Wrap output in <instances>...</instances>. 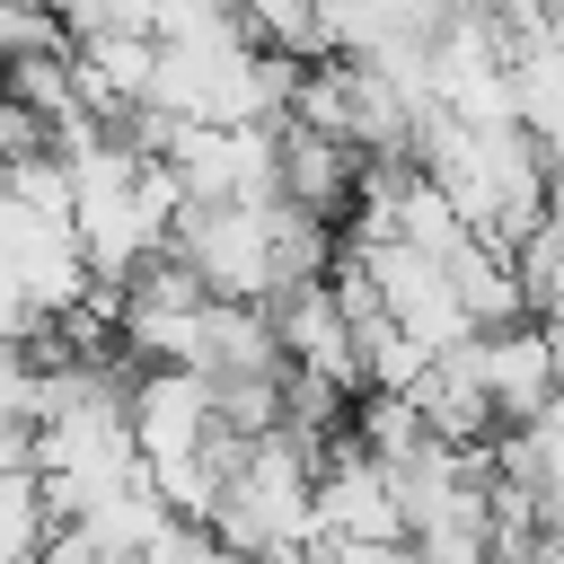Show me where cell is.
Returning <instances> with one entry per match:
<instances>
[{
  "label": "cell",
  "mask_w": 564,
  "mask_h": 564,
  "mask_svg": "<svg viewBox=\"0 0 564 564\" xmlns=\"http://www.w3.org/2000/svg\"><path fill=\"white\" fill-rule=\"evenodd\" d=\"M308 467L317 449L282 423L247 432L229 476H220V502H212V538L220 546H247V555H291L308 538Z\"/></svg>",
  "instance_id": "1"
},
{
  "label": "cell",
  "mask_w": 564,
  "mask_h": 564,
  "mask_svg": "<svg viewBox=\"0 0 564 564\" xmlns=\"http://www.w3.org/2000/svg\"><path fill=\"white\" fill-rule=\"evenodd\" d=\"M167 247L194 264L203 291L220 300H264L273 291V194L264 203H176Z\"/></svg>",
  "instance_id": "2"
},
{
  "label": "cell",
  "mask_w": 564,
  "mask_h": 564,
  "mask_svg": "<svg viewBox=\"0 0 564 564\" xmlns=\"http://www.w3.org/2000/svg\"><path fill=\"white\" fill-rule=\"evenodd\" d=\"M467 352H476V379H485L494 423L555 405V317H502V326H476Z\"/></svg>",
  "instance_id": "3"
},
{
  "label": "cell",
  "mask_w": 564,
  "mask_h": 564,
  "mask_svg": "<svg viewBox=\"0 0 564 564\" xmlns=\"http://www.w3.org/2000/svg\"><path fill=\"white\" fill-rule=\"evenodd\" d=\"M352 167H361V150L352 141H335V132H308V123H273V194L282 203H300V212H344V194H352Z\"/></svg>",
  "instance_id": "4"
},
{
  "label": "cell",
  "mask_w": 564,
  "mask_h": 564,
  "mask_svg": "<svg viewBox=\"0 0 564 564\" xmlns=\"http://www.w3.org/2000/svg\"><path fill=\"white\" fill-rule=\"evenodd\" d=\"M511 282H520L529 317H555V291H564V220H555V203L511 238Z\"/></svg>",
  "instance_id": "5"
},
{
  "label": "cell",
  "mask_w": 564,
  "mask_h": 564,
  "mask_svg": "<svg viewBox=\"0 0 564 564\" xmlns=\"http://www.w3.org/2000/svg\"><path fill=\"white\" fill-rule=\"evenodd\" d=\"M238 26H247V44H264V53H317V0H238Z\"/></svg>",
  "instance_id": "6"
},
{
  "label": "cell",
  "mask_w": 564,
  "mask_h": 564,
  "mask_svg": "<svg viewBox=\"0 0 564 564\" xmlns=\"http://www.w3.org/2000/svg\"><path fill=\"white\" fill-rule=\"evenodd\" d=\"M44 9H53L62 44L70 35H97V26H141L150 35V0H44Z\"/></svg>",
  "instance_id": "7"
},
{
  "label": "cell",
  "mask_w": 564,
  "mask_h": 564,
  "mask_svg": "<svg viewBox=\"0 0 564 564\" xmlns=\"http://www.w3.org/2000/svg\"><path fill=\"white\" fill-rule=\"evenodd\" d=\"M26 150H44V115L0 79V167H9V159H26Z\"/></svg>",
  "instance_id": "8"
},
{
  "label": "cell",
  "mask_w": 564,
  "mask_h": 564,
  "mask_svg": "<svg viewBox=\"0 0 564 564\" xmlns=\"http://www.w3.org/2000/svg\"><path fill=\"white\" fill-rule=\"evenodd\" d=\"M0 352H9V344H0Z\"/></svg>",
  "instance_id": "9"
}]
</instances>
